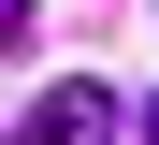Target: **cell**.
<instances>
[{
    "label": "cell",
    "mask_w": 159,
    "mask_h": 145,
    "mask_svg": "<svg viewBox=\"0 0 159 145\" xmlns=\"http://www.w3.org/2000/svg\"><path fill=\"white\" fill-rule=\"evenodd\" d=\"M116 131H130V102H116V87H87V73L43 87V102L15 116V145H116Z\"/></svg>",
    "instance_id": "6da1fadb"
},
{
    "label": "cell",
    "mask_w": 159,
    "mask_h": 145,
    "mask_svg": "<svg viewBox=\"0 0 159 145\" xmlns=\"http://www.w3.org/2000/svg\"><path fill=\"white\" fill-rule=\"evenodd\" d=\"M15 44H29V0H0V58H15Z\"/></svg>",
    "instance_id": "7a4b0ae2"
},
{
    "label": "cell",
    "mask_w": 159,
    "mask_h": 145,
    "mask_svg": "<svg viewBox=\"0 0 159 145\" xmlns=\"http://www.w3.org/2000/svg\"><path fill=\"white\" fill-rule=\"evenodd\" d=\"M145 145H159V87H145Z\"/></svg>",
    "instance_id": "3957f363"
}]
</instances>
